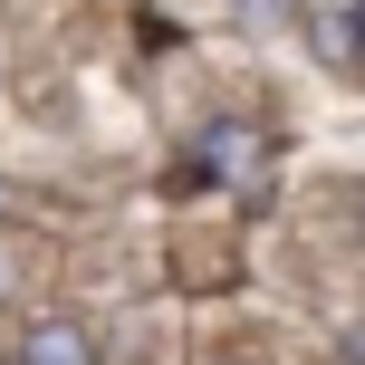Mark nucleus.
Returning <instances> with one entry per match:
<instances>
[{
	"mask_svg": "<svg viewBox=\"0 0 365 365\" xmlns=\"http://www.w3.org/2000/svg\"><path fill=\"white\" fill-rule=\"evenodd\" d=\"M259 164H269V135L259 125H212L202 135V173L212 182H259Z\"/></svg>",
	"mask_w": 365,
	"mask_h": 365,
	"instance_id": "1",
	"label": "nucleus"
},
{
	"mask_svg": "<svg viewBox=\"0 0 365 365\" xmlns=\"http://www.w3.org/2000/svg\"><path fill=\"white\" fill-rule=\"evenodd\" d=\"M19 365H96V336L77 317H29L19 327Z\"/></svg>",
	"mask_w": 365,
	"mask_h": 365,
	"instance_id": "2",
	"label": "nucleus"
},
{
	"mask_svg": "<svg viewBox=\"0 0 365 365\" xmlns=\"http://www.w3.org/2000/svg\"><path fill=\"white\" fill-rule=\"evenodd\" d=\"M317 48H327L336 68H346V58H356V19H336V10H317Z\"/></svg>",
	"mask_w": 365,
	"mask_h": 365,
	"instance_id": "3",
	"label": "nucleus"
},
{
	"mask_svg": "<svg viewBox=\"0 0 365 365\" xmlns=\"http://www.w3.org/2000/svg\"><path fill=\"white\" fill-rule=\"evenodd\" d=\"M10 289H19V269H10V250H0V298H10Z\"/></svg>",
	"mask_w": 365,
	"mask_h": 365,
	"instance_id": "4",
	"label": "nucleus"
},
{
	"mask_svg": "<svg viewBox=\"0 0 365 365\" xmlns=\"http://www.w3.org/2000/svg\"><path fill=\"white\" fill-rule=\"evenodd\" d=\"M356 38H365V0H356Z\"/></svg>",
	"mask_w": 365,
	"mask_h": 365,
	"instance_id": "5",
	"label": "nucleus"
}]
</instances>
